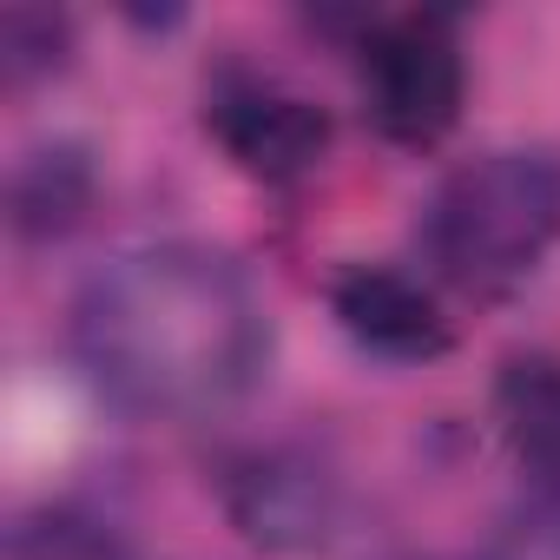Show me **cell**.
Listing matches in <instances>:
<instances>
[{
    "label": "cell",
    "instance_id": "cell-3",
    "mask_svg": "<svg viewBox=\"0 0 560 560\" xmlns=\"http://www.w3.org/2000/svg\"><path fill=\"white\" fill-rule=\"evenodd\" d=\"M357 67H363V106L389 145L429 152L455 132L462 100H468V67H462V40L448 14L416 8V14L370 21Z\"/></svg>",
    "mask_w": 560,
    "mask_h": 560
},
{
    "label": "cell",
    "instance_id": "cell-1",
    "mask_svg": "<svg viewBox=\"0 0 560 560\" xmlns=\"http://www.w3.org/2000/svg\"><path fill=\"white\" fill-rule=\"evenodd\" d=\"M73 357L132 416H211L257 389L270 317L237 257L165 237L119 250L80 291Z\"/></svg>",
    "mask_w": 560,
    "mask_h": 560
},
{
    "label": "cell",
    "instance_id": "cell-5",
    "mask_svg": "<svg viewBox=\"0 0 560 560\" xmlns=\"http://www.w3.org/2000/svg\"><path fill=\"white\" fill-rule=\"evenodd\" d=\"M205 132L231 152L237 172H250L264 185H291L330 152V113L324 106H311L304 93L277 86V80H250V73H231L211 86Z\"/></svg>",
    "mask_w": 560,
    "mask_h": 560
},
{
    "label": "cell",
    "instance_id": "cell-2",
    "mask_svg": "<svg viewBox=\"0 0 560 560\" xmlns=\"http://www.w3.org/2000/svg\"><path fill=\"white\" fill-rule=\"evenodd\" d=\"M560 237V159L481 152L455 165L422 205V250L468 298H508Z\"/></svg>",
    "mask_w": 560,
    "mask_h": 560
},
{
    "label": "cell",
    "instance_id": "cell-6",
    "mask_svg": "<svg viewBox=\"0 0 560 560\" xmlns=\"http://www.w3.org/2000/svg\"><path fill=\"white\" fill-rule=\"evenodd\" d=\"M330 311L343 337L383 363H435L455 350V324L442 317L435 291L396 264H350L330 284Z\"/></svg>",
    "mask_w": 560,
    "mask_h": 560
},
{
    "label": "cell",
    "instance_id": "cell-10",
    "mask_svg": "<svg viewBox=\"0 0 560 560\" xmlns=\"http://www.w3.org/2000/svg\"><path fill=\"white\" fill-rule=\"evenodd\" d=\"M481 560H560V508L553 501H540L527 521H514Z\"/></svg>",
    "mask_w": 560,
    "mask_h": 560
},
{
    "label": "cell",
    "instance_id": "cell-8",
    "mask_svg": "<svg viewBox=\"0 0 560 560\" xmlns=\"http://www.w3.org/2000/svg\"><path fill=\"white\" fill-rule=\"evenodd\" d=\"M93 205V165L80 145L34 152L14 172V231L21 237H67Z\"/></svg>",
    "mask_w": 560,
    "mask_h": 560
},
{
    "label": "cell",
    "instance_id": "cell-7",
    "mask_svg": "<svg viewBox=\"0 0 560 560\" xmlns=\"http://www.w3.org/2000/svg\"><path fill=\"white\" fill-rule=\"evenodd\" d=\"M501 442L521 462V475L540 488V501L560 508V363L553 357H508L494 383Z\"/></svg>",
    "mask_w": 560,
    "mask_h": 560
},
{
    "label": "cell",
    "instance_id": "cell-9",
    "mask_svg": "<svg viewBox=\"0 0 560 560\" xmlns=\"http://www.w3.org/2000/svg\"><path fill=\"white\" fill-rule=\"evenodd\" d=\"M67 47H73L67 14H47V8H8V21H0V67H8L14 86H27L34 73L67 67Z\"/></svg>",
    "mask_w": 560,
    "mask_h": 560
},
{
    "label": "cell",
    "instance_id": "cell-4",
    "mask_svg": "<svg viewBox=\"0 0 560 560\" xmlns=\"http://www.w3.org/2000/svg\"><path fill=\"white\" fill-rule=\"evenodd\" d=\"M224 508H231V527L264 547V553H311L337 534V514H343V481L330 475L324 455L311 448H257L244 455L231 475H224Z\"/></svg>",
    "mask_w": 560,
    "mask_h": 560
}]
</instances>
